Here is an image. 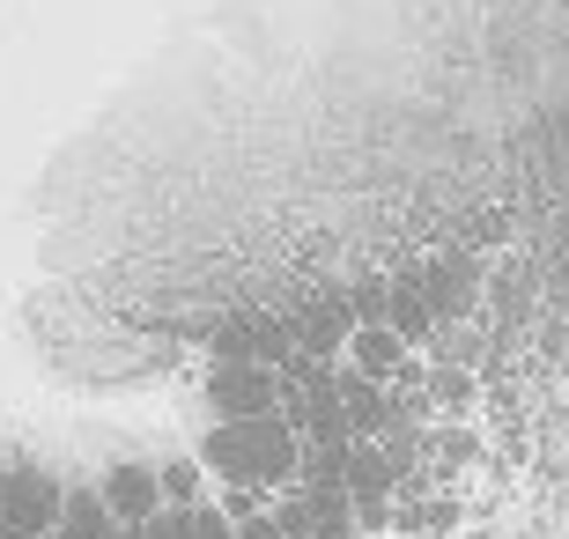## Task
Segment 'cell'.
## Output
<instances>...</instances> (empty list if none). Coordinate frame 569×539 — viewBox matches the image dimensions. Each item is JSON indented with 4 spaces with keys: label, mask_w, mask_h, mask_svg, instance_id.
<instances>
[{
    "label": "cell",
    "mask_w": 569,
    "mask_h": 539,
    "mask_svg": "<svg viewBox=\"0 0 569 539\" xmlns=\"http://www.w3.org/2000/svg\"><path fill=\"white\" fill-rule=\"evenodd\" d=\"M296 451H303V436L289 429L281 415H252V421H214L208 443H200V466L222 473L230 488H289L296 480Z\"/></svg>",
    "instance_id": "1"
},
{
    "label": "cell",
    "mask_w": 569,
    "mask_h": 539,
    "mask_svg": "<svg viewBox=\"0 0 569 539\" xmlns=\"http://www.w3.org/2000/svg\"><path fill=\"white\" fill-rule=\"evenodd\" d=\"M60 518V473L38 458H0V532L8 539H38Z\"/></svg>",
    "instance_id": "2"
},
{
    "label": "cell",
    "mask_w": 569,
    "mask_h": 539,
    "mask_svg": "<svg viewBox=\"0 0 569 539\" xmlns=\"http://www.w3.org/2000/svg\"><path fill=\"white\" fill-rule=\"evenodd\" d=\"M415 289H422L437 326H466V318H473V296H481V251L451 244V251H437V259H422V267H415Z\"/></svg>",
    "instance_id": "3"
},
{
    "label": "cell",
    "mask_w": 569,
    "mask_h": 539,
    "mask_svg": "<svg viewBox=\"0 0 569 539\" xmlns=\"http://www.w3.org/2000/svg\"><path fill=\"white\" fill-rule=\"evenodd\" d=\"M200 399L214 407V421H252V415H274L281 407V377L267 362H214Z\"/></svg>",
    "instance_id": "4"
},
{
    "label": "cell",
    "mask_w": 569,
    "mask_h": 539,
    "mask_svg": "<svg viewBox=\"0 0 569 539\" xmlns=\"http://www.w3.org/2000/svg\"><path fill=\"white\" fill-rule=\"evenodd\" d=\"M348 332H356V318H348V296L340 289H318V296H303V303L289 311V340H296L303 362H340Z\"/></svg>",
    "instance_id": "5"
},
{
    "label": "cell",
    "mask_w": 569,
    "mask_h": 539,
    "mask_svg": "<svg viewBox=\"0 0 569 539\" xmlns=\"http://www.w3.org/2000/svg\"><path fill=\"white\" fill-rule=\"evenodd\" d=\"M97 502L111 510V525H148V510H163V496H156V466H148V458H119V466H104Z\"/></svg>",
    "instance_id": "6"
},
{
    "label": "cell",
    "mask_w": 569,
    "mask_h": 539,
    "mask_svg": "<svg viewBox=\"0 0 569 539\" xmlns=\"http://www.w3.org/2000/svg\"><path fill=\"white\" fill-rule=\"evenodd\" d=\"M333 399H340V421H348L356 443H378L385 421H392V392H385L378 377L348 370V362H333Z\"/></svg>",
    "instance_id": "7"
},
{
    "label": "cell",
    "mask_w": 569,
    "mask_h": 539,
    "mask_svg": "<svg viewBox=\"0 0 569 539\" xmlns=\"http://www.w3.org/2000/svg\"><path fill=\"white\" fill-rule=\"evenodd\" d=\"M52 532H60V539H119L111 510L97 502V480H74V488H60V518H52Z\"/></svg>",
    "instance_id": "8"
},
{
    "label": "cell",
    "mask_w": 569,
    "mask_h": 539,
    "mask_svg": "<svg viewBox=\"0 0 569 539\" xmlns=\"http://www.w3.org/2000/svg\"><path fill=\"white\" fill-rule=\"evenodd\" d=\"M340 496H348V502H392V496H400V480H392V466H385L378 443H348V466H340Z\"/></svg>",
    "instance_id": "9"
},
{
    "label": "cell",
    "mask_w": 569,
    "mask_h": 539,
    "mask_svg": "<svg viewBox=\"0 0 569 539\" xmlns=\"http://www.w3.org/2000/svg\"><path fill=\"white\" fill-rule=\"evenodd\" d=\"M340 355H348V370L378 377V385H385V377H392V370H400V362H407V348H400V340H392V332H385V326H356V332H348V348H340Z\"/></svg>",
    "instance_id": "10"
},
{
    "label": "cell",
    "mask_w": 569,
    "mask_h": 539,
    "mask_svg": "<svg viewBox=\"0 0 569 539\" xmlns=\"http://www.w3.org/2000/svg\"><path fill=\"white\" fill-rule=\"evenodd\" d=\"M422 392H429V407H443V415H466V407H473V370L437 362V370H422Z\"/></svg>",
    "instance_id": "11"
},
{
    "label": "cell",
    "mask_w": 569,
    "mask_h": 539,
    "mask_svg": "<svg viewBox=\"0 0 569 539\" xmlns=\"http://www.w3.org/2000/svg\"><path fill=\"white\" fill-rule=\"evenodd\" d=\"M208 348H214V362H252V311L214 318V326H208Z\"/></svg>",
    "instance_id": "12"
},
{
    "label": "cell",
    "mask_w": 569,
    "mask_h": 539,
    "mask_svg": "<svg viewBox=\"0 0 569 539\" xmlns=\"http://www.w3.org/2000/svg\"><path fill=\"white\" fill-rule=\"evenodd\" d=\"M340 296H348V318H356V326H385V296H392L385 273H356Z\"/></svg>",
    "instance_id": "13"
},
{
    "label": "cell",
    "mask_w": 569,
    "mask_h": 539,
    "mask_svg": "<svg viewBox=\"0 0 569 539\" xmlns=\"http://www.w3.org/2000/svg\"><path fill=\"white\" fill-rule=\"evenodd\" d=\"M156 496H163V502H200V466H192V458L156 466Z\"/></svg>",
    "instance_id": "14"
},
{
    "label": "cell",
    "mask_w": 569,
    "mask_h": 539,
    "mask_svg": "<svg viewBox=\"0 0 569 539\" xmlns=\"http://www.w3.org/2000/svg\"><path fill=\"white\" fill-rule=\"evenodd\" d=\"M141 539H192V510H186V502H163V510H148Z\"/></svg>",
    "instance_id": "15"
},
{
    "label": "cell",
    "mask_w": 569,
    "mask_h": 539,
    "mask_svg": "<svg viewBox=\"0 0 569 539\" xmlns=\"http://www.w3.org/2000/svg\"><path fill=\"white\" fill-rule=\"evenodd\" d=\"M429 443L443 451V466H466V458L481 451V443H473V429H443V436H429V429H422V451H429Z\"/></svg>",
    "instance_id": "16"
},
{
    "label": "cell",
    "mask_w": 569,
    "mask_h": 539,
    "mask_svg": "<svg viewBox=\"0 0 569 539\" xmlns=\"http://www.w3.org/2000/svg\"><path fill=\"white\" fill-rule=\"evenodd\" d=\"M437 332H443V340H429L437 362H459V370H466V362H473V332H466V326H437Z\"/></svg>",
    "instance_id": "17"
},
{
    "label": "cell",
    "mask_w": 569,
    "mask_h": 539,
    "mask_svg": "<svg viewBox=\"0 0 569 539\" xmlns=\"http://www.w3.org/2000/svg\"><path fill=\"white\" fill-rule=\"evenodd\" d=\"M186 510H192V539H237V525L214 502H186Z\"/></svg>",
    "instance_id": "18"
},
{
    "label": "cell",
    "mask_w": 569,
    "mask_h": 539,
    "mask_svg": "<svg viewBox=\"0 0 569 539\" xmlns=\"http://www.w3.org/2000/svg\"><path fill=\"white\" fill-rule=\"evenodd\" d=\"M237 539H281V532H274L267 510H252V518H237Z\"/></svg>",
    "instance_id": "19"
}]
</instances>
